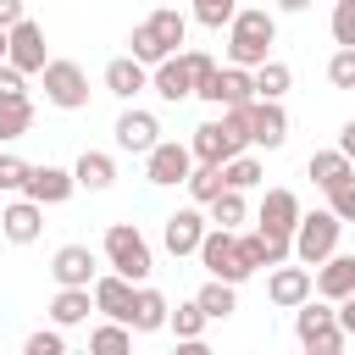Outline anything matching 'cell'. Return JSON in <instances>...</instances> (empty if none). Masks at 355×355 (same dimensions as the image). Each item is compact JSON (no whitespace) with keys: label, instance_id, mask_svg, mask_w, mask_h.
Returning a JSON list of instances; mask_svg holds the SVG:
<instances>
[{"label":"cell","instance_id":"13","mask_svg":"<svg viewBox=\"0 0 355 355\" xmlns=\"http://www.w3.org/2000/svg\"><path fill=\"white\" fill-rule=\"evenodd\" d=\"M283 139H288V111H283V100H250V144L283 150Z\"/></svg>","mask_w":355,"mask_h":355},{"label":"cell","instance_id":"23","mask_svg":"<svg viewBox=\"0 0 355 355\" xmlns=\"http://www.w3.org/2000/svg\"><path fill=\"white\" fill-rule=\"evenodd\" d=\"M166 311H172V305H166V294H161V288H150V283H139V288H133L128 327H133V333H161V327H166Z\"/></svg>","mask_w":355,"mask_h":355},{"label":"cell","instance_id":"14","mask_svg":"<svg viewBox=\"0 0 355 355\" xmlns=\"http://www.w3.org/2000/svg\"><path fill=\"white\" fill-rule=\"evenodd\" d=\"M189 150H194V161H216V166H222V161H233V155L250 150V144H244L227 122H200L194 139H189Z\"/></svg>","mask_w":355,"mask_h":355},{"label":"cell","instance_id":"44","mask_svg":"<svg viewBox=\"0 0 355 355\" xmlns=\"http://www.w3.org/2000/svg\"><path fill=\"white\" fill-rule=\"evenodd\" d=\"M17 17H28V11H22V0H0V28H11Z\"/></svg>","mask_w":355,"mask_h":355},{"label":"cell","instance_id":"8","mask_svg":"<svg viewBox=\"0 0 355 355\" xmlns=\"http://www.w3.org/2000/svg\"><path fill=\"white\" fill-rule=\"evenodd\" d=\"M189 166H194V150H189V144H178V139H155V144L144 150V178H150L155 189L183 183V178H189Z\"/></svg>","mask_w":355,"mask_h":355},{"label":"cell","instance_id":"31","mask_svg":"<svg viewBox=\"0 0 355 355\" xmlns=\"http://www.w3.org/2000/svg\"><path fill=\"white\" fill-rule=\"evenodd\" d=\"M89 349H94V355H128V349H133V327L116 322V316H105V322L89 333Z\"/></svg>","mask_w":355,"mask_h":355},{"label":"cell","instance_id":"48","mask_svg":"<svg viewBox=\"0 0 355 355\" xmlns=\"http://www.w3.org/2000/svg\"><path fill=\"white\" fill-rule=\"evenodd\" d=\"M166 6H172V0H166Z\"/></svg>","mask_w":355,"mask_h":355},{"label":"cell","instance_id":"11","mask_svg":"<svg viewBox=\"0 0 355 355\" xmlns=\"http://www.w3.org/2000/svg\"><path fill=\"white\" fill-rule=\"evenodd\" d=\"M200 239H205V205H183V211H172V216L161 222V244H166L172 255H194Z\"/></svg>","mask_w":355,"mask_h":355},{"label":"cell","instance_id":"43","mask_svg":"<svg viewBox=\"0 0 355 355\" xmlns=\"http://www.w3.org/2000/svg\"><path fill=\"white\" fill-rule=\"evenodd\" d=\"M333 316H338V327H344V333L355 338V294H344V300L333 305Z\"/></svg>","mask_w":355,"mask_h":355},{"label":"cell","instance_id":"7","mask_svg":"<svg viewBox=\"0 0 355 355\" xmlns=\"http://www.w3.org/2000/svg\"><path fill=\"white\" fill-rule=\"evenodd\" d=\"M39 78H44V100L55 111H83L89 105V72L78 61H44Z\"/></svg>","mask_w":355,"mask_h":355},{"label":"cell","instance_id":"46","mask_svg":"<svg viewBox=\"0 0 355 355\" xmlns=\"http://www.w3.org/2000/svg\"><path fill=\"white\" fill-rule=\"evenodd\" d=\"M311 0H277V11H305Z\"/></svg>","mask_w":355,"mask_h":355},{"label":"cell","instance_id":"42","mask_svg":"<svg viewBox=\"0 0 355 355\" xmlns=\"http://www.w3.org/2000/svg\"><path fill=\"white\" fill-rule=\"evenodd\" d=\"M0 100H28V72H17L11 61H0Z\"/></svg>","mask_w":355,"mask_h":355},{"label":"cell","instance_id":"12","mask_svg":"<svg viewBox=\"0 0 355 355\" xmlns=\"http://www.w3.org/2000/svg\"><path fill=\"white\" fill-rule=\"evenodd\" d=\"M150 89H155L161 100H172V105L189 100V94H194V67H189V55L172 50L166 61H155V67H150Z\"/></svg>","mask_w":355,"mask_h":355},{"label":"cell","instance_id":"9","mask_svg":"<svg viewBox=\"0 0 355 355\" xmlns=\"http://www.w3.org/2000/svg\"><path fill=\"white\" fill-rule=\"evenodd\" d=\"M6 61H11L17 72H39V67L50 61V50H44V28H39L33 17H17V22L6 28Z\"/></svg>","mask_w":355,"mask_h":355},{"label":"cell","instance_id":"45","mask_svg":"<svg viewBox=\"0 0 355 355\" xmlns=\"http://www.w3.org/2000/svg\"><path fill=\"white\" fill-rule=\"evenodd\" d=\"M338 150H344V155H349V161H355V116H349V122H344V128H338Z\"/></svg>","mask_w":355,"mask_h":355},{"label":"cell","instance_id":"34","mask_svg":"<svg viewBox=\"0 0 355 355\" xmlns=\"http://www.w3.org/2000/svg\"><path fill=\"white\" fill-rule=\"evenodd\" d=\"M33 128V100H0V144Z\"/></svg>","mask_w":355,"mask_h":355},{"label":"cell","instance_id":"4","mask_svg":"<svg viewBox=\"0 0 355 355\" xmlns=\"http://www.w3.org/2000/svg\"><path fill=\"white\" fill-rule=\"evenodd\" d=\"M200 266L211 272V277H222V283H244L250 272H255V261L244 255V244H239V227H205V239H200Z\"/></svg>","mask_w":355,"mask_h":355},{"label":"cell","instance_id":"40","mask_svg":"<svg viewBox=\"0 0 355 355\" xmlns=\"http://www.w3.org/2000/svg\"><path fill=\"white\" fill-rule=\"evenodd\" d=\"M22 349L28 355H67V338H61V327H39V333H28Z\"/></svg>","mask_w":355,"mask_h":355},{"label":"cell","instance_id":"30","mask_svg":"<svg viewBox=\"0 0 355 355\" xmlns=\"http://www.w3.org/2000/svg\"><path fill=\"white\" fill-rule=\"evenodd\" d=\"M194 300H200L205 322H227V316L239 311V294H233V283H222V277H211V283H205V288H200Z\"/></svg>","mask_w":355,"mask_h":355},{"label":"cell","instance_id":"15","mask_svg":"<svg viewBox=\"0 0 355 355\" xmlns=\"http://www.w3.org/2000/svg\"><path fill=\"white\" fill-rule=\"evenodd\" d=\"M50 277H55V288H89L94 283V250L89 244H61L50 255Z\"/></svg>","mask_w":355,"mask_h":355},{"label":"cell","instance_id":"18","mask_svg":"<svg viewBox=\"0 0 355 355\" xmlns=\"http://www.w3.org/2000/svg\"><path fill=\"white\" fill-rule=\"evenodd\" d=\"M294 222H300V194H294V189H266L255 227H261V233H283V239H294Z\"/></svg>","mask_w":355,"mask_h":355},{"label":"cell","instance_id":"5","mask_svg":"<svg viewBox=\"0 0 355 355\" xmlns=\"http://www.w3.org/2000/svg\"><path fill=\"white\" fill-rule=\"evenodd\" d=\"M105 261H111V272H122L128 283H144V277L155 272L150 239H144L133 222H111V227H105Z\"/></svg>","mask_w":355,"mask_h":355},{"label":"cell","instance_id":"25","mask_svg":"<svg viewBox=\"0 0 355 355\" xmlns=\"http://www.w3.org/2000/svg\"><path fill=\"white\" fill-rule=\"evenodd\" d=\"M305 178L316 183V189H333V183H344V178H355V161L333 144V150H316L311 161H305Z\"/></svg>","mask_w":355,"mask_h":355},{"label":"cell","instance_id":"41","mask_svg":"<svg viewBox=\"0 0 355 355\" xmlns=\"http://www.w3.org/2000/svg\"><path fill=\"white\" fill-rule=\"evenodd\" d=\"M28 183V161L22 155H0V194H17Z\"/></svg>","mask_w":355,"mask_h":355},{"label":"cell","instance_id":"35","mask_svg":"<svg viewBox=\"0 0 355 355\" xmlns=\"http://www.w3.org/2000/svg\"><path fill=\"white\" fill-rule=\"evenodd\" d=\"M222 183H227V189H255V183H261V161H255L250 150H239L233 161H222Z\"/></svg>","mask_w":355,"mask_h":355},{"label":"cell","instance_id":"22","mask_svg":"<svg viewBox=\"0 0 355 355\" xmlns=\"http://www.w3.org/2000/svg\"><path fill=\"white\" fill-rule=\"evenodd\" d=\"M311 288H316L322 300H333V305H338L344 294H355V255H338V250H333L327 261H316V283H311Z\"/></svg>","mask_w":355,"mask_h":355},{"label":"cell","instance_id":"39","mask_svg":"<svg viewBox=\"0 0 355 355\" xmlns=\"http://www.w3.org/2000/svg\"><path fill=\"white\" fill-rule=\"evenodd\" d=\"M327 28H333V44H355V0H333Z\"/></svg>","mask_w":355,"mask_h":355},{"label":"cell","instance_id":"1","mask_svg":"<svg viewBox=\"0 0 355 355\" xmlns=\"http://www.w3.org/2000/svg\"><path fill=\"white\" fill-rule=\"evenodd\" d=\"M183 39H189V17H183L178 6H155V11L128 33V55L144 61V67H155V61H166Z\"/></svg>","mask_w":355,"mask_h":355},{"label":"cell","instance_id":"37","mask_svg":"<svg viewBox=\"0 0 355 355\" xmlns=\"http://www.w3.org/2000/svg\"><path fill=\"white\" fill-rule=\"evenodd\" d=\"M239 11V0H194V22L200 28H227Z\"/></svg>","mask_w":355,"mask_h":355},{"label":"cell","instance_id":"6","mask_svg":"<svg viewBox=\"0 0 355 355\" xmlns=\"http://www.w3.org/2000/svg\"><path fill=\"white\" fill-rule=\"evenodd\" d=\"M338 233H344V222L327 205L322 211H300V222H294V261H305V266L327 261L338 250Z\"/></svg>","mask_w":355,"mask_h":355},{"label":"cell","instance_id":"36","mask_svg":"<svg viewBox=\"0 0 355 355\" xmlns=\"http://www.w3.org/2000/svg\"><path fill=\"white\" fill-rule=\"evenodd\" d=\"M327 83L333 89H355V44H338L327 55Z\"/></svg>","mask_w":355,"mask_h":355},{"label":"cell","instance_id":"2","mask_svg":"<svg viewBox=\"0 0 355 355\" xmlns=\"http://www.w3.org/2000/svg\"><path fill=\"white\" fill-rule=\"evenodd\" d=\"M277 44V17L266 6H250V11H233L227 22V61L233 67H261Z\"/></svg>","mask_w":355,"mask_h":355},{"label":"cell","instance_id":"33","mask_svg":"<svg viewBox=\"0 0 355 355\" xmlns=\"http://www.w3.org/2000/svg\"><path fill=\"white\" fill-rule=\"evenodd\" d=\"M166 327L178 333V344H200V333H205V311H200V300H183L178 311H166Z\"/></svg>","mask_w":355,"mask_h":355},{"label":"cell","instance_id":"38","mask_svg":"<svg viewBox=\"0 0 355 355\" xmlns=\"http://www.w3.org/2000/svg\"><path fill=\"white\" fill-rule=\"evenodd\" d=\"M327 194V211L338 216V222H355V178H344V183H333V189H322Z\"/></svg>","mask_w":355,"mask_h":355},{"label":"cell","instance_id":"27","mask_svg":"<svg viewBox=\"0 0 355 355\" xmlns=\"http://www.w3.org/2000/svg\"><path fill=\"white\" fill-rule=\"evenodd\" d=\"M89 311H94L89 288H55V300H50V322L55 327H78V322H89Z\"/></svg>","mask_w":355,"mask_h":355},{"label":"cell","instance_id":"16","mask_svg":"<svg viewBox=\"0 0 355 355\" xmlns=\"http://www.w3.org/2000/svg\"><path fill=\"white\" fill-rule=\"evenodd\" d=\"M266 300H272L277 311H294L300 300H311V266H305V261H300V266L277 261L272 277H266Z\"/></svg>","mask_w":355,"mask_h":355},{"label":"cell","instance_id":"20","mask_svg":"<svg viewBox=\"0 0 355 355\" xmlns=\"http://www.w3.org/2000/svg\"><path fill=\"white\" fill-rule=\"evenodd\" d=\"M133 288L139 283H128L122 272H94V283H89V294H94V311L100 316H116V322H128V311H133Z\"/></svg>","mask_w":355,"mask_h":355},{"label":"cell","instance_id":"21","mask_svg":"<svg viewBox=\"0 0 355 355\" xmlns=\"http://www.w3.org/2000/svg\"><path fill=\"white\" fill-rule=\"evenodd\" d=\"M111 133H116V150L144 155V150L161 139V122H155L150 111H139V105H133V111H122V116H116V128H111Z\"/></svg>","mask_w":355,"mask_h":355},{"label":"cell","instance_id":"10","mask_svg":"<svg viewBox=\"0 0 355 355\" xmlns=\"http://www.w3.org/2000/svg\"><path fill=\"white\" fill-rule=\"evenodd\" d=\"M205 105H244V100H255V78H250V67H216L211 78H200V89H194Z\"/></svg>","mask_w":355,"mask_h":355},{"label":"cell","instance_id":"3","mask_svg":"<svg viewBox=\"0 0 355 355\" xmlns=\"http://www.w3.org/2000/svg\"><path fill=\"white\" fill-rule=\"evenodd\" d=\"M294 338L311 349V355H338L344 344H349V333L338 327V316H333V300H300L294 305Z\"/></svg>","mask_w":355,"mask_h":355},{"label":"cell","instance_id":"29","mask_svg":"<svg viewBox=\"0 0 355 355\" xmlns=\"http://www.w3.org/2000/svg\"><path fill=\"white\" fill-rule=\"evenodd\" d=\"M183 189H189L194 205H211V200L222 194V166H216V161H194L189 178H183Z\"/></svg>","mask_w":355,"mask_h":355},{"label":"cell","instance_id":"17","mask_svg":"<svg viewBox=\"0 0 355 355\" xmlns=\"http://www.w3.org/2000/svg\"><path fill=\"white\" fill-rule=\"evenodd\" d=\"M72 189H78V178L67 172V166H28V183H22V194L28 200H39V205H61V200H72Z\"/></svg>","mask_w":355,"mask_h":355},{"label":"cell","instance_id":"19","mask_svg":"<svg viewBox=\"0 0 355 355\" xmlns=\"http://www.w3.org/2000/svg\"><path fill=\"white\" fill-rule=\"evenodd\" d=\"M0 233H6L11 244H33V239L44 233V205H39V200H28V194H22V200H11V205L0 211Z\"/></svg>","mask_w":355,"mask_h":355},{"label":"cell","instance_id":"26","mask_svg":"<svg viewBox=\"0 0 355 355\" xmlns=\"http://www.w3.org/2000/svg\"><path fill=\"white\" fill-rule=\"evenodd\" d=\"M72 178H78V189L100 194V189H111V183H116V161H111L105 150H83V155H78V166H72Z\"/></svg>","mask_w":355,"mask_h":355},{"label":"cell","instance_id":"32","mask_svg":"<svg viewBox=\"0 0 355 355\" xmlns=\"http://www.w3.org/2000/svg\"><path fill=\"white\" fill-rule=\"evenodd\" d=\"M205 211H211V227H239V222L250 216V205H244V189H227V183H222V194H216Z\"/></svg>","mask_w":355,"mask_h":355},{"label":"cell","instance_id":"47","mask_svg":"<svg viewBox=\"0 0 355 355\" xmlns=\"http://www.w3.org/2000/svg\"><path fill=\"white\" fill-rule=\"evenodd\" d=\"M0 61H6V28H0Z\"/></svg>","mask_w":355,"mask_h":355},{"label":"cell","instance_id":"24","mask_svg":"<svg viewBox=\"0 0 355 355\" xmlns=\"http://www.w3.org/2000/svg\"><path fill=\"white\" fill-rule=\"evenodd\" d=\"M105 89L116 100H133L139 89H150V67L133 61V55H116V61H105Z\"/></svg>","mask_w":355,"mask_h":355},{"label":"cell","instance_id":"28","mask_svg":"<svg viewBox=\"0 0 355 355\" xmlns=\"http://www.w3.org/2000/svg\"><path fill=\"white\" fill-rule=\"evenodd\" d=\"M250 78H255V100H283L288 83H294L288 61H277V55H266L261 67H250Z\"/></svg>","mask_w":355,"mask_h":355}]
</instances>
